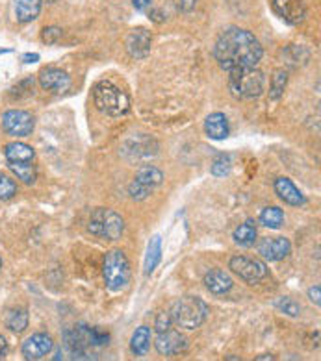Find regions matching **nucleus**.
<instances>
[{
  "instance_id": "20e7f679",
  "label": "nucleus",
  "mask_w": 321,
  "mask_h": 361,
  "mask_svg": "<svg viewBox=\"0 0 321 361\" xmlns=\"http://www.w3.org/2000/svg\"><path fill=\"white\" fill-rule=\"evenodd\" d=\"M208 306L206 302L201 300L199 296H182L173 304L171 307V317L177 325H180L182 328H188V330H195L199 326L204 325V321L208 317Z\"/></svg>"
},
{
  "instance_id": "dca6fc26",
  "label": "nucleus",
  "mask_w": 321,
  "mask_h": 361,
  "mask_svg": "<svg viewBox=\"0 0 321 361\" xmlns=\"http://www.w3.org/2000/svg\"><path fill=\"white\" fill-rule=\"evenodd\" d=\"M275 193H277L278 198L285 204H288V206H296L297 208V206H303V204L307 202L305 195L299 191V187L291 182L290 178L278 176L277 180H275Z\"/></svg>"
},
{
  "instance_id": "a211bd4d",
  "label": "nucleus",
  "mask_w": 321,
  "mask_h": 361,
  "mask_svg": "<svg viewBox=\"0 0 321 361\" xmlns=\"http://www.w3.org/2000/svg\"><path fill=\"white\" fill-rule=\"evenodd\" d=\"M43 0H13V12L19 23H32L39 17Z\"/></svg>"
},
{
  "instance_id": "423d86ee",
  "label": "nucleus",
  "mask_w": 321,
  "mask_h": 361,
  "mask_svg": "<svg viewBox=\"0 0 321 361\" xmlns=\"http://www.w3.org/2000/svg\"><path fill=\"white\" fill-rule=\"evenodd\" d=\"M87 230L100 239H110V241H118L123 235L124 220L113 209L97 208L89 217V224Z\"/></svg>"
},
{
  "instance_id": "39448f33",
  "label": "nucleus",
  "mask_w": 321,
  "mask_h": 361,
  "mask_svg": "<svg viewBox=\"0 0 321 361\" xmlns=\"http://www.w3.org/2000/svg\"><path fill=\"white\" fill-rule=\"evenodd\" d=\"M102 276H104L106 288L110 291H121L129 286L132 270H130L129 257L124 256L123 251L113 248L106 254L104 264H102Z\"/></svg>"
},
{
  "instance_id": "9b49d317",
  "label": "nucleus",
  "mask_w": 321,
  "mask_h": 361,
  "mask_svg": "<svg viewBox=\"0 0 321 361\" xmlns=\"http://www.w3.org/2000/svg\"><path fill=\"white\" fill-rule=\"evenodd\" d=\"M151 45H153V36H151V32L142 28V26L130 30L129 36H126V41H124L126 52L134 60L147 58L148 52H151Z\"/></svg>"
},
{
  "instance_id": "4be33fe9",
  "label": "nucleus",
  "mask_w": 321,
  "mask_h": 361,
  "mask_svg": "<svg viewBox=\"0 0 321 361\" xmlns=\"http://www.w3.org/2000/svg\"><path fill=\"white\" fill-rule=\"evenodd\" d=\"M162 259V239L160 235H155L151 239L147 246V256H145V275L151 276L156 270Z\"/></svg>"
},
{
  "instance_id": "c85d7f7f",
  "label": "nucleus",
  "mask_w": 321,
  "mask_h": 361,
  "mask_svg": "<svg viewBox=\"0 0 321 361\" xmlns=\"http://www.w3.org/2000/svg\"><path fill=\"white\" fill-rule=\"evenodd\" d=\"M17 195V184L12 178L0 172V200H10Z\"/></svg>"
},
{
  "instance_id": "2f4dec72",
  "label": "nucleus",
  "mask_w": 321,
  "mask_h": 361,
  "mask_svg": "<svg viewBox=\"0 0 321 361\" xmlns=\"http://www.w3.org/2000/svg\"><path fill=\"white\" fill-rule=\"evenodd\" d=\"M63 36L62 28H58V26H49V28H45L43 34H41V39H43L47 45H54L60 41V37Z\"/></svg>"
},
{
  "instance_id": "ddd939ff",
  "label": "nucleus",
  "mask_w": 321,
  "mask_h": 361,
  "mask_svg": "<svg viewBox=\"0 0 321 361\" xmlns=\"http://www.w3.org/2000/svg\"><path fill=\"white\" fill-rule=\"evenodd\" d=\"M186 347H188V341H186V337L180 331H175L173 328H169L166 331H158V337H156V350H158V354L171 358V356L184 352Z\"/></svg>"
},
{
  "instance_id": "4468645a",
  "label": "nucleus",
  "mask_w": 321,
  "mask_h": 361,
  "mask_svg": "<svg viewBox=\"0 0 321 361\" xmlns=\"http://www.w3.org/2000/svg\"><path fill=\"white\" fill-rule=\"evenodd\" d=\"M54 349V341H52V337L47 336V334H34L26 339L25 343H23V356H25L26 360L30 361H37V360H43L45 356H49Z\"/></svg>"
},
{
  "instance_id": "e433bc0d",
  "label": "nucleus",
  "mask_w": 321,
  "mask_h": 361,
  "mask_svg": "<svg viewBox=\"0 0 321 361\" xmlns=\"http://www.w3.org/2000/svg\"><path fill=\"white\" fill-rule=\"evenodd\" d=\"M8 356V341L0 336V360H4Z\"/></svg>"
},
{
  "instance_id": "aec40b11",
  "label": "nucleus",
  "mask_w": 321,
  "mask_h": 361,
  "mask_svg": "<svg viewBox=\"0 0 321 361\" xmlns=\"http://www.w3.org/2000/svg\"><path fill=\"white\" fill-rule=\"evenodd\" d=\"M151 341H153V331H151L148 326H140V328H136V331L132 334V339H130V350H132V354L137 356V358L147 356L148 349H151Z\"/></svg>"
},
{
  "instance_id": "473e14b6",
  "label": "nucleus",
  "mask_w": 321,
  "mask_h": 361,
  "mask_svg": "<svg viewBox=\"0 0 321 361\" xmlns=\"http://www.w3.org/2000/svg\"><path fill=\"white\" fill-rule=\"evenodd\" d=\"M156 331H166L169 330L171 326H173V317H171V313L169 312H160L156 315Z\"/></svg>"
},
{
  "instance_id": "f257e3e1",
  "label": "nucleus",
  "mask_w": 321,
  "mask_h": 361,
  "mask_svg": "<svg viewBox=\"0 0 321 361\" xmlns=\"http://www.w3.org/2000/svg\"><path fill=\"white\" fill-rule=\"evenodd\" d=\"M262 45L249 30L230 26L223 30L214 45V58L225 71L256 67L262 60Z\"/></svg>"
},
{
  "instance_id": "9d476101",
  "label": "nucleus",
  "mask_w": 321,
  "mask_h": 361,
  "mask_svg": "<svg viewBox=\"0 0 321 361\" xmlns=\"http://www.w3.org/2000/svg\"><path fill=\"white\" fill-rule=\"evenodd\" d=\"M272 10L278 19L294 26L301 25L307 17L305 0H272Z\"/></svg>"
},
{
  "instance_id": "6ab92c4d",
  "label": "nucleus",
  "mask_w": 321,
  "mask_h": 361,
  "mask_svg": "<svg viewBox=\"0 0 321 361\" xmlns=\"http://www.w3.org/2000/svg\"><path fill=\"white\" fill-rule=\"evenodd\" d=\"M204 132L212 139H225L229 135V119L225 113H212L204 121Z\"/></svg>"
},
{
  "instance_id": "b1692460",
  "label": "nucleus",
  "mask_w": 321,
  "mask_h": 361,
  "mask_svg": "<svg viewBox=\"0 0 321 361\" xmlns=\"http://www.w3.org/2000/svg\"><path fill=\"white\" fill-rule=\"evenodd\" d=\"M10 167V171L15 174V176L26 185L36 184V178H37V169L34 165V161H23V163H8Z\"/></svg>"
},
{
  "instance_id": "a878e982",
  "label": "nucleus",
  "mask_w": 321,
  "mask_h": 361,
  "mask_svg": "<svg viewBox=\"0 0 321 361\" xmlns=\"http://www.w3.org/2000/svg\"><path fill=\"white\" fill-rule=\"evenodd\" d=\"M260 222L264 226L272 228V230H278V228L285 224V213L277 206H269V208L264 209L262 215H260Z\"/></svg>"
},
{
  "instance_id": "7c9ffc66",
  "label": "nucleus",
  "mask_w": 321,
  "mask_h": 361,
  "mask_svg": "<svg viewBox=\"0 0 321 361\" xmlns=\"http://www.w3.org/2000/svg\"><path fill=\"white\" fill-rule=\"evenodd\" d=\"M230 172V158L229 156H221L219 159L214 161L212 165V174L217 178H225Z\"/></svg>"
},
{
  "instance_id": "7ed1b4c3",
  "label": "nucleus",
  "mask_w": 321,
  "mask_h": 361,
  "mask_svg": "<svg viewBox=\"0 0 321 361\" xmlns=\"http://www.w3.org/2000/svg\"><path fill=\"white\" fill-rule=\"evenodd\" d=\"M229 89L236 98L253 100L258 98L266 89V76L256 67L229 71Z\"/></svg>"
},
{
  "instance_id": "cd10ccee",
  "label": "nucleus",
  "mask_w": 321,
  "mask_h": 361,
  "mask_svg": "<svg viewBox=\"0 0 321 361\" xmlns=\"http://www.w3.org/2000/svg\"><path fill=\"white\" fill-rule=\"evenodd\" d=\"M275 307H277L278 312L290 315V317H297L301 313V306L297 304L296 300L290 299V296H280V299L275 300Z\"/></svg>"
},
{
  "instance_id": "393cba45",
  "label": "nucleus",
  "mask_w": 321,
  "mask_h": 361,
  "mask_svg": "<svg viewBox=\"0 0 321 361\" xmlns=\"http://www.w3.org/2000/svg\"><path fill=\"white\" fill-rule=\"evenodd\" d=\"M6 326L13 334H23L28 328V312L25 307H15L8 313Z\"/></svg>"
},
{
  "instance_id": "412c9836",
  "label": "nucleus",
  "mask_w": 321,
  "mask_h": 361,
  "mask_svg": "<svg viewBox=\"0 0 321 361\" xmlns=\"http://www.w3.org/2000/svg\"><path fill=\"white\" fill-rule=\"evenodd\" d=\"M4 156H6L8 163H23V161H34L36 158V152L30 145L26 143H10L4 148Z\"/></svg>"
},
{
  "instance_id": "f3484780",
  "label": "nucleus",
  "mask_w": 321,
  "mask_h": 361,
  "mask_svg": "<svg viewBox=\"0 0 321 361\" xmlns=\"http://www.w3.org/2000/svg\"><path fill=\"white\" fill-rule=\"evenodd\" d=\"M204 286H206V289L210 293L225 294L232 289L234 282H232L229 272H225L221 269H212L210 272H206V276H204Z\"/></svg>"
},
{
  "instance_id": "f704fd0d",
  "label": "nucleus",
  "mask_w": 321,
  "mask_h": 361,
  "mask_svg": "<svg viewBox=\"0 0 321 361\" xmlns=\"http://www.w3.org/2000/svg\"><path fill=\"white\" fill-rule=\"evenodd\" d=\"M132 4H134V8H136L137 12H145V10L151 8L153 0H132Z\"/></svg>"
},
{
  "instance_id": "bb28decb",
  "label": "nucleus",
  "mask_w": 321,
  "mask_h": 361,
  "mask_svg": "<svg viewBox=\"0 0 321 361\" xmlns=\"http://www.w3.org/2000/svg\"><path fill=\"white\" fill-rule=\"evenodd\" d=\"M286 84H288V71H285V69L275 71V74H273L272 78V87H269V98H272V100H278V98L283 97Z\"/></svg>"
},
{
  "instance_id": "72a5a7b5",
  "label": "nucleus",
  "mask_w": 321,
  "mask_h": 361,
  "mask_svg": "<svg viewBox=\"0 0 321 361\" xmlns=\"http://www.w3.org/2000/svg\"><path fill=\"white\" fill-rule=\"evenodd\" d=\"M320 293H321L320 286H314V288H310V289H309V296H310V300L314 302L316 306H320V304H321Z\"/></svg>"
},
{
  "instance_id": "1a4fd4ad",
  "label": "nucleus",
  "mask_w": 321,
  "mask_h": 361,
  "mask_svg": "<svg viewBox=\"0 0 321 361\" xmlns=\"http://www.w3.org/2000/svg\"><path fill=\"white\" fill-rule=\"evenodd\" d=\"M2 128L12 137H26L36 128V119L26 110H8L2 115Z\"/></svg>"
},
{
  "instance_id": "c756f323",
  "label": "nucleus",
  "mask_w": 321,
  "mask_h": 361,
  "mask_svg": "<svg viewBox=\"0 0 321 361\" xmlns=\"http://www.w3.org/2000/svg\"><path fill=\"white\" fill-rule=\"evenodd\" d=\"M87 339H89L91 347H102L110 341V334L102 328H87Z\"/></svg>"
},
{
  "instance_id": "4c0bfd02",
  "label": "nucleus",
  "mask_w": 321,
  "mask_h": 361,
  "mask_svg": "<svg viewBox=\"0 0 321 361\" xmlns=\"http://www.w3.org/2000/svg\"><path fill=\"white\" fill-rule=\"evenodd\" d=\"M39 60V54H25L23 56V62L25 63H34Z\"/></svg>"
},
{
  "instance_id": "6e6552de",
  "label": "nucleus",
  "mask_w": 321,
  "mask_h": 361,
  "mask_svg": "<svg viewBox=\"0 0 321 361\" xmlns=\"http://www.w3.org/2000/svg\"><path fill=\"white\" fill-rule=\"evenodd\" d=\"M162 182H164V172L155 165H145L136 172L134 182L129 185V193L132 198L143 200V198H147V196L153 193V189L158 187Z\"/></svg>"
},
{
  "instance_id": "ea45409f",
  "label": "nucleus",
  "mask_w": 321,
  "mask_h": 361,
  "mask_svg": "<svg viewBox=\"0 0 321 361\" xmlns=\"http://www.w3.org/2000/svg\"><path fill=\"white\" fill-rule=\"evenodd\" d=\"M0 269H2V257H0Z\"/></svg>"
},
{
  "instance_id": "f03ea898",
  "label": "nucleus",
  "mask_w": 321,
  "mask_h": 361,
  "mask_svg": "<svg viewBox=\"0 0 321 361\" xmlns=\"http://www.w3.org/2000/svg\"><path fill=\"white\" fill-rule=\"evenodd\" d=\"M93 102L100 113L110 117H123L130 110L129 95L108 80L93 87Z\"/></svg>"
},
{
  "instance_id": "2eb2a0df",
  "label": "nucleus",
  "mask_w": 321,
  "mask_h": 361,
  "mask_svg": "<svg viewBox=\"0 0 321 361\" xmlns=\"http://www.w3.org/2000/svg\"><path fill=\"white\" fill-rule=\"evenodd\" d=\"M260 256L267 261H280L291 252V243L286 237H264L258 245Z\"/></svg>"
},
{
  "instance_id": "5701e85b",
  "label": "nucleus",
  "mask_w": 321,
  "mask_h": 361,
  "mask_svg": "<svg viewBox=\"0 0 321 361\" xmlns=\"http://www.w3.org/2000/svg\"><path fill=\"white\" fill-rule=\"evenodd\" d=\"M234 241L241 246H253L254 241H256V224H254L253 219H247L243 224L234 230Z\"/></svg>"
},
{
  "instance_id": "58836bf2",
  "label": "nucleus",
  "mask_w": 321,
  "mask_h": 361,
  "mask_svg": "<svg viewBox=\"0 0 321 361\" xmlns=\"http://www.w3.org/2000/svg\"><path fill=\"white\" fill-rule=\"evenodd\" d=\"M258 360H273V356H260Z\"/></svg>"
},
{
  "instance_id": "c9c22d12",
  "label": "nucleus",
  "mask_w": 321,
  "mask_h": 361,
  "mask_svg": "<svg viewBox=\"0 0 321 361\" xmlns=\"http://www.w3.org/2000/svg\"><path fill=\"white\" fill-rule=\"evenodd\" d=\"M195 4H197V0H180V10L182 12H192L193 8H195Z\"/></svg>"
},
{
  "instance_id": "f8f14e48",
  "label": "nucleus",
  "mask_w": 321,
  "mask_h": 361,
  "mask_svg": "<svg viewBox=\"0 0 321 361\" xmlns=\"http://www.w3.org/2000/svg\"><path fill=\"white\" fill-rule=\"evenodd\" d=\"M39 86L45 91L54 93V95H62L71 87V76L65 71L58 67H45L39 73Z\"/></svg>"
},
{
  "instance_id": "0eeeda50",
  "label": "nucleus",
  "mask_w": 321,
  "mask_h": 361,
  "mask_svg": "<svg viewBox=\"0 0 321 361\" xmlns=\"http://www.w3.org/2000/svg\"><path fill=\"white\" fill-rule=\"evenodd\" d=\"M229 267L236 276H240L243 282L251 283V286L266 280L267 275H269L264 261L247 256H234L230 259Z\"/></svg>"
}]
</instances>
